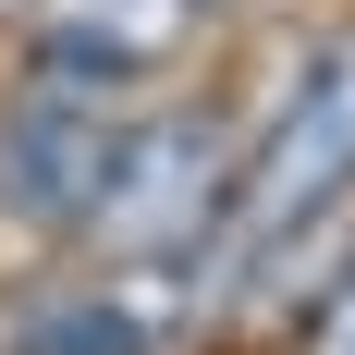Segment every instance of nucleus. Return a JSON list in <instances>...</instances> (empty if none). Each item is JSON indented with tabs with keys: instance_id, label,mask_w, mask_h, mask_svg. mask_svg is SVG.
<instances>
[{
	"instance_id": "nucleus-1",
	"label": "nucleus",
	"mask_w": 355,
	"mask_h": 355,
	"mask_svg": "<svg viewBox=\"0 0 355 355\" xmlns=\"http://www.w3.org/2000/svg\"><path fill=\"white\" fill-rule=\"evenodd\" d=\"M343 196H355V37H319L294 62L270 135L220 184V220H209V245H196V306H233V282H245L257 257L282 245L294 220L343 209Z\"/></svg>"
},
{
	"instance_id": "nucleus-2",
	"label": "nucleus",
	"mask_w": 355,
	"mask_h": 355,
	"mask_svg": "<svg viewBox=\"0 0 355 355\" xmlns=\"http://www.w3.org/2000/svg\"><path fill=\"white\" fill-rule=\"evenodd\" d=\"M110 135H123V73L37 49L25 98L0 123V233L25 245H86V209L110 184Z\"/></svg>"
},
{
	"instance_id": "nucleus-3",
	"label": "nucleus",
	"mask_w": 355,
	"mask_h": 355,
	"mask_svg": "<svg viewBox=\"0 0 355 355\" xmlns=\"http://www.w3.org/2000/svg\"><path fill=\"white\" fill-rule=\"evenodd\" d=\"M220 184H233V147H220L209 110H135L110 135V184L86 209V245L110 270H196L220 220Z\"/></svg>"
},
{
	"instance_id": "nucleus-4",
	"label": "nucleus",
	"mask_w": 355,
	"mask_h": 355,
	"mask_svg": "<svg viewBox=\"0 0 355 355\" xmlns=\"http://www.w3.org/2000/svg\"><path fill=\"white\" fill-rule=\"evenodd\" d=\"M196 306V270H110V282H49L12 319V355H159V331Z\"/></svg>"
},
{
	"instance_id": "nucleus-5",
	"label": "nucleus",
	"mask_w": 355,
	"mask_h": 355,
	"mask_svg": "<svg viewBox=\"0 0 355 355\" xmlns=\"http://www.w3.org/2000/svg\"><path fill=\"white\" fill-rule=\"evenodd\" d=\"M196 12L209 0H37V49H73V62H98V73H159L196 37Z\"/></svg>"
},
{
	"instance_id": "nucleus-6",
	"label": "nucleus",
	"mask_w": 355,
	"mask_h": 355,
	"mask_svg": "<svg viewBox=\"0 0 355 355\" xmlns=\"http://www.w3.org/2000/svg\"><path fill=\"white\" fill-rule=\"evenodd\" d=\"M306 355H355V245H343V270H331V294H319V331H306Z\"/></svg>"
},
{
	"instance_id": "nucleus-7",
	"label": "nucleus",
	"mask_w": 355,
	"mask_h": 355,
	"mask_svg": "<svg viewBox=\"0 0 355 355\" xmlns=\"http://www.w3.org/2000/svg\"><path fill=\"white\" fill-rule=\"evenodd\" d=\"M0 12H37V0H0Z\"/></svg>"
}]
</instances>
